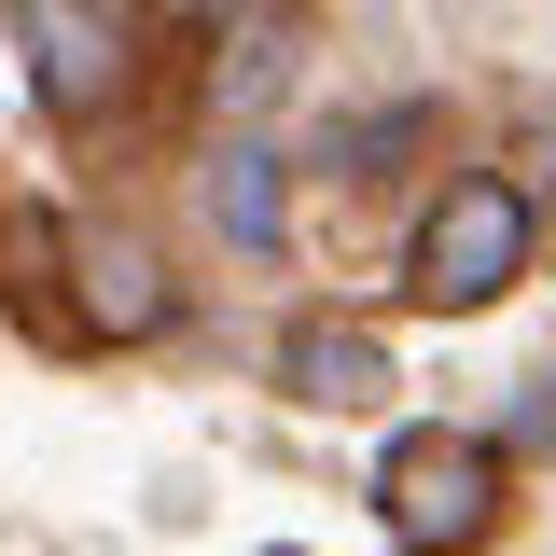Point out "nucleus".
<instances>
[{"mask_svg": "<svg viewBox=\"0 0 556 556\" xmlns=\"http://www.w3.org/2000/svg\"><path fill=\"white\" fill-rule=\"evenodd\" d=\"M376 515H390L404 556H473L486 515H501V459H486L473 431H404L376 459Z\"/></svg>", "mask_w": 556, "mask_h": 556, "instance_id": "f257e3e1", "label": "nucleus"}, {"mask_svg": "<svg viewBox=\"0 0 556 556\" xmlns=\"http://www.w3.org/2000/svg\"><path fill=\"white\" fill-rule=\"evenodd\" d=\"M529 195L515 181H445L431 195V223H417V292L431 306H501L515 278H529Z\"/></svg>", "mask_w": 556, "mask_h": 556, "instance_id": "f03ea898", "label": "nucleus"}, {"mask_svg": "<svg viewBox=\"0 0 556 556\" xmlns=\"http://www.w3.org/2000/svg\"><path fill=\"white\" fill-rule=\"evenodd\" d=\"M14 42H28V84H42L56 112H112V98H126V56H139L126 0H28Z\"/></svg>", "mask_w": 556, "mask_h": 556, "instance_id": "7ed1b4c3", "label": "nucleus"}, {"mask_svg": "<svg viewBox=\"0 0 556 556\" xmlns=\"http://www.w3.org/2000/svg\"><path fill=\"white\" fill-rule=\"evenodd\" d=\"M70 278H84V292H70V334H98V348H126V334L167 320V265L139 251L126 223H84V237H70Z\"/></svg>", "mask_w": 556, "mask_h": 556, "instance_id": "20e7f679", "label": "nucleus"}, {"mask_svg": "<svg viewBox=\"0 0 556 556\" xmlns=\"http://www.w3.org/2000/svg\"><path fill=\"white\" fill-rule=\"evenodd\" d=\"M278 390L292 404H376L390 390V348L362 334V320H306V334L278 348Z\"/></svg>", "mask_w": 556, "mask_h": 556, "instance_id": "39448f33", "label": "nucleus"}, {"mask_svg": "<svg viewBox=\"0 0 556 556\" xmlns=\"http://www.w3.org/2000/svg\"><path fill=\"white\" fill-rule=\"evenodd\" d=\"M278 84H292V14H237L223 56H208V126H251Z\"/></svg>", "mask_w": 556, "mask_h": 556, "instance_id": "423d86ee", "label": "nucleus"}, {"mask_svg": "<svg viewBox=\"0 0 556 556\" xmlns=\"http://www.w3.org/2000/svg\"><path fill=\"white\" fill-rule=\"evenodd\" d=\"M208 223H223L237 251H278V167L265 153H223V167H208Z\"/></svg>", "mask_w": 556, "mask_h": 556, "instance_id": "0eeeda50", "label": "nucleus"}, {"mask_svg": "<svg viewBox=\"0 0 556 556\" xmlns=\"http://www.w3.org/2000/svg\"><path fill=\"white\" fill-rule=\"evenodd\" d=\"M515 445H556V376H543V404L515 417Z\"/></svg>", "mask_w": 556, "mask_h": 556, "instance_id": "6e6552de", "label": "nucleus"}]
</instances>
